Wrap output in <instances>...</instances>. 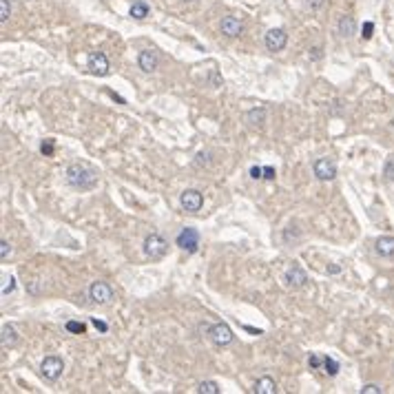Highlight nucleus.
<instances>
[{
    "mask_svg": "<svg viewBox=\"0 0 394 394\" xmlns=\"http://www.w3.org/2000/svg\"><path fill=\"white\" fill-rule=\"evenodd\" d=\"M323 3H326V0H308V5H310L312 9H319V7H323Z\"/></svg>",
    "mask_w": 394,
    "mask_h": 394,
    "instance_id": "473e14b6",
    "label": "nucleus"
},
{
    "mask_svg": "<svg viewBox=\"0 0 394 394\" xmlns=\"http://www.w3.org/2000/svg\"><path fill=\"white\" fill-rule=\"evenodd\" d=\"M354 18L352 16H341V20H339V34L343 36V38H350V36H354Z\"/></svg>",
    "mask_w": 394,
    "mask_h": 394,
    "instance_id": "f3484780",
    "label": "nucleus"
},
{
    "mask_svg": "<svg viewBox=\"0 0 394 394\" xmlns=\"http://www.w3.org/2000/svg\"><path fill=\"white\" fill-rule=\"evenodd\" d=\"M209 334H211V339H213V343L215 345H228L233 341V330L228 328V323H213V326L209 328Z\"/></svg>",
    "mask_w": 394,
    "mask_h": 394,
    "instance_id": "423d86ee",
    "label": "nucleus"
},
{
    "mask_svg": "<svg viewBox=\"0 0 394 394\" xmlns=\"http://www.w3.org/2000/svg\"><path fill=\"white\" fill-rule=\"evenodd\" d=\"M87 67L89 71L93 73V76H106L109 73V60H106V56L102 51H91L89 53V60H87Z\"/></svg>",
    "mask_w": 394,
    "mask_h": 394,
    "instance_id": "0eeeda50",
    "label": "nucleus"
},
{
    "mask_svg": "<svg viewBox=\"0 0 394 394\" xmlns=\"http://www.w3.org/2000/svg\"><path fill=\"white\" fill-rule=\"evenodd\" d=\"M93 326L100 330V332H106V330H109V326H106L104 321H100V319H93Z\"/></svg>",
    "mask_w": 394,
    "mask_h": 394,
    "instance_id": "2f4dec72",
    "label": "nucleus"
},
{
    "mask_svg": "<svg viewBox=\"0 0 394 394\" xmlns=\"http://www.w3.org/2000/svg\"><path fill=\"white\" fill-rule=\"evenodd\" d=\"M339 361H334L332 356H323V370H326V374H330V376H337L339 374Z\"/></svg>",
    "mask_w": 394,
    "mask_h": 394,
    "instance_id": "6ab92c4d",
    "label": "nucleus"
},
{
    "mask_svg": "<svg viewBox=\"0 0 394 394\" xmlns=\"http://www.w3.org/2000/svg\"><path fill=\"white\" fill-rule=\"evenodd\" d=\"M264 118H266V111H264V109H253V111L248 113L250 124H255V126H262V124H264Z\"/></svg>",
    "mask_w": 394,
    "mask_h": 394,
    "instance_id": "412c9836",
    "label": "nucleus"
},
{
    "mask_svg": "<svg viewBox=\"0 0 394 394\" xmlns=\"http://www.w3.org/2000/svg\"><path fill=\"white\" fill-rule=\"evenodd\" d=\"M374 250L381 255V257H392L394 255V237L383 235L374 242Z\"/></svg>",
    "mask_w": 394,
    "mask_h": 394,
    "instance_id": "ddd939ff",
    "label": "nucleus"
},
{
    "mask_svg": "<svg viewBox=\"0 0 394 394\" xmlns=\"http://www.w3.org/2000/svg\"><path fill=\"white\" fill-rule=\"evenodd\" d=\"M286 42H288V34L284 29H270L266 34V47H268V51H281L286 47Z\"/></svg>",
    "mask_w": 394,
    "mask_h": 394,
    "instance_id": "9d476101",
    "label": "nucleus"
},
{
    "mask_svg": "<svg viewBox=\"0 0 394 394\" xmlns=\"http://www.w3.org/2000/svg\"><path fill=\"white\" fill-rule=\"evenodd\" d=\"M255 392L257 394H275L277 392V385L270 376H262L257 383H255Z\"/></svg>",
    "mask_w": 394,
    "mask_h": 394,
    "instance_id": "dca6fc26",
    "label": "nucleus"
},
{
    "mask_svg": "<svg viewBox=\"0 0 394 394\" xmlns=\"http://www.w3.org/2000/svg\"><path fill=\"white\" fill-rule=\"evenodd\" d=\"M179 204H182V209H184V211H188V213H197V211L202 209V204H204V197H202L200 190H195V188H186L184 193H182V197H179Z\"/></svg>",
    "mask_w": 394,
    "mask_h": 394,
    "instance_id": "6e6552de",
    "label": "nucleus"
},
{
    "mask_svg": "<svg viewBox=\"0 0 394 394\" xmlns=\"http://www.w3.org/2000/svg\"><path fill=\"white\" fill-rule=\"evenodd\" d=\"M67 182L78 190H91L98 184V171L87 162H76L67 168Z\"/></svg>",
    "mask_w": 394,
    "mask_h": 394,
    "instance_id": "f257e3e1",
    "label": "nucleus"
},
{
    "mask_svg": "<svg viewBox=\"0 0 394 394\" xmlns=\"http://www.w3.org/2000/svg\"><path fill=\"white\" fill-rule=\"evenodd\" d=\"M0 341H3V348H12L18 341V332L12 323H5L3 326V334H0Z\"/></svg>",
    "mask_w": 394,
    "mask_h": 394,
    "instance_id": "2eb2a0df",
    "label": "nucleus"
},
{
    "mask_svg": "<svg viewBox=\"0 0 394 394\" xmlns=\"http://www.w3.org/2000/svg\"><path fill=\"white\" fill-rule=\"evenodd\" d=\"M62 370H65V363H62L60 356H47V359L42 361V365H40L42 376L49 379V381H56L58 376L62 374Z\"/></svg>",
    "mask_w": 394,
    "mask_h": 394,
    "instance_id": "20e7f679",
    "label": "nucleus"
},
{
    "mask_svg": "<svg viewBox=\"0 0 394 394\" xmlns=\"http://www.w3.org/2000/svg\"><path fill=\"white\" fill-rule=\"evenodd\" d=\"M168 250V244L166 239L162 235H157V233H151L146 239H144V255L151 259H162L164 255H166Z\"/></svg>",
    "mask_w": 394,
    "mask_h": 394,
    "instance_id": "f03ea898",
    "label": "nucleus"
},
{
    "mask_svg": "<svg viewBox=\"0 0 394 394\" xmlns=\"http://www.w3.org/2000/svg\"><path fill=\"white\" fill-rule=\"evenodd\" d=\"M9 255H12V246H9L7 239H3V242H0V257H3V262L9 257Z\"/></svg>",
    "mask_w": 394,
    "mask_h": 394,
    "instance_id": "a878e982",
    "label": "nucleus"
},
{
    "mask_svg": "<svg viewBox=\"0 0 394 394\" xmlns=\"http://www.w3.org/2000/svg\"><path fill=\"white\" fill-rule=\"evenodd\" d=\"M67 330L73 334H84L87 332V326L82 321H67Z\"/></svg>",
    "mask_w": 394,
    "mask_h": 394,
    "instance_id": "5701e85b",
    "label": "nucleus"
},
{
    "mask_svg": "<svg viewBox=\"0 0 394 394\" xmlns=\"http://www.w3.org/2000/svg\"><path fill=\"white\" fill-rule=\"evenodd\" d=\"M312 171H315L317 179H321V182H328V179L337 177V166H334V162H332V159H328V157L317 159L315 166H312Z\"/></svg>",
    "mask_w": 394,
    "mask_h": 394,
    "instance_id": "1a4fd4ad",
    "label": "nucleus"
},
{
    "mask_svg": "<svg viewBox=\"0 0 394 394\" xmlns=\"http://www.w3.org/2000/svg\"><path fill=\"white\" fill-rule=\"evenodd\" d=\"M137 62H140V69H142V71H146V73H151V71H155V69H157V56H155V53H153L151 49L142 51L140 58H137Z\"/></svg>",
    "mask_w": 394,
    "mask_h": 394,
    "instance_id": "4468645a",
    "label": "nucleus"
},
{
    "mask_svg": "<svg viewBox=\"0 0 394 394\" xmlns=\"http://www.w3.org/2000/svg\"><path fill=\"white\" fill-rule=\"evenodd\" d=\"M131 16L135 20H144L146 16H148V5L142 3V0H135V3L131 5Z\"/></svg>",
    "mask_w": 394,
    "mask_h": 394,
    "instance_id": "a211bd4d",
    "label": "nucleus"
},
{
    "mask_svg": "<svg viewBox=\"0 0 394 394\" xmlns=\"http://www.w3.org/2000/svg\"><path fill=\"white\" fill-rule=\"evenodd\" d=\"M197 392L200 394H220V385L215 381H202L197 385Z\"/></svg>",
    "mask_w": 394,
    "mask_h": 394,
    "instance_id": "aec40b11",
    "label": "nucleus"
},
{
    "mask_svg": "<svg viewBox=\"0 0 394 394\" xmlns=\"http://www.w3.org/2000/svg\"><path fill=\"white\" fill-rule=\"evenodd\" d=\"M14 288H16V279L12 275H3V295L7 297L9 292H14Z\"/></svg>",
    "mask_w": 394,
    "mask_h": 394,
    "instance_id": "4be33fe9",
    "label": "nucleus"
},
{
    "mask_svg": "<svg viewBox=\"0 0 394 394\" xmlns=\"http://www.w3.org/2000/svg\"><path fill=\"white\" fill-rule=\"evenodd\" d=\"M53 148H56V140H53V137H47V140L40 144L42 155H53Z\"/></svg>",
    "mask_w": 394,
    "mask_h": 394,
    "instance_id": "b1692460",
    "label": "nucleus"
},
{
    "mask_svg": "<svg viewBox=\"0 0 394 394\" xmlns=\"http://www.w3.org/2000/svg\"><path fill=\"white\" fill-rule=\"evenodd\" d=\"M286 284L290 286V288H301L303 284L308 281V275H306V270L301 268V266H297V264H292L288 270H286Z\"/></svg>",
    "mask_w": 394,
    "mask_h": 394,
    "instance_id": "9b49d317",
    "label": "nucleus"
},
{
    "mask_svg": "<svg viewBox=\"0 0 394 394\" xmlns=\"http://www.w3.org/2000/svg\"><path fill=\"white\" fill-rule=\"evenodd\" d=\"M308 363H310V368H315V370H319L323 365V356H319V354H310V359H308Z\"/></svg>",
    "mask_w": 394,
    "mask_h": 394,
    "instance_id": "cd10ccee",
    "label": "nucleus"
},
{
    "mask_svg": "<svg viewBox=\"0 0 394 394\" xmlns=\"http://www.w3.org/2000/svg\"><path fill=\"white\" fill-rule=\"evenodd\" d=\"M372 34H374V23H370V20H368V23H363V34H361V36H363V40H370Z\"/></svg>",
    "mask_w": 394,
    "mask_h": 394,
    "instance_id": "bb28decb",
    "label": "nucleus"
},
{
    "mask_svg": "<svg viewBox=\"0 0 394 394\" xmlns=\"http://www.w3.org/2000/svg\"><path fill=\"white\" fill-rule=\"evenodd\" d=\"M9 14H12V5H9V0H0V23H7Z\"/></svg>",
    "mask_w": 394,
    "mask_h": 394,
    "instance_id": "393cba45",
    "label": "nucleus"
},
{
    "mask_svg": "<svg viewBox=\"0 0 394 394\" xmlns=\"http://www.w3.org/2000/svg\"><path fill=\"white\" fill-rule=\"evenodd\" d=\"M177 246L186 250V253H197V248H200V233L195 228H184L177 235Z\"/></svg>",
    "mask_w": 394,
    "mask_h": 394,
    "instance_id": "39448f33",
    "label": "nucleus"
},
{
    "mask_svg": "<svg viewBox=\"0 0 394 394\" xmlns=\"http://www.w3.org/2000/svg\"><path fill=\"white\" fill-rule=\"evenodd\" d=\"M244 31V25L242 20H237L235 16H226V18H222V34L228 36V38H235Z\"/></svg>",
    "mask_w": 394,
    "mask_h": 394,
    "instance_id": "f8f14e48",
    "label": "nucleus"
},
{
    "mask_svg": "<svg viewBox=\"0 0 394 394\" xmlns=\"http://www.w3.org/2000/svg\"><path fill=\"white\" fill-rule=\"evenodd\" d=\"M392 129H394V120H392Z\"/></svg>",
    "mask_w": 394,
    "mask_h": 394,
    "instance_id": "72a5a7b5",
    "label": "nucleus"
},
{
    "mask_svg": "<svg viewBox=\"0 0 394 394\" xmlns=\"http://www.w3.org/2000/svg\"><path fill=\"white\" fill-rule=\"evenodd\" d=\"M264 179H275V168L273 166H264Z\"/></svg>",
    "mask_w": 394,
    "mask_h": 394,
    "instance_id": "7c9ffc66",
    "label": "nucleus"
},
{
    "mask_svg": "<svg viewBox=\"0 0 394 394\" xmlns=\"http://www.w3.org/2000/svg\"><path fill=\"white\" fill-rule=\"evenodd\" d=\"M361 394H381V387L374 385V383H368V385L361 387Z\"/></svg>",
    "mask_w": 394,
    "mask_h": 394,
    "instance_id": "c85d7f7f",
    "label": "nucleus"
},
{
    "mask_svg": "<svg viewBox=\"0 0 394 394\" xmlns=\"http://www.w3.org/2000/svg\"><path fill=\"white\" fill-rule=\"evenodd\" d=\"M89 297H91L93 303H98V306H104V303H109L115 297V290L111 288L106 281H93L91 288H89Z\"/></svg>",
    "mask_w": 394,
    "mask_h": 394,
    "instance_id": "7ed1b4c3",
    "label": "nucleus"
},
{
    "mask_svg": "<svg viewBox=\"0 0 394 394\" xmlns=\"http://www.w3.org/2000/svg\"><path fill=\"white\" fill-rule=\"evenodd\" d=\"M250 177H253V179H262L264 177V168L262 166H253V168H250Z\"/></svg>",
    "mask_w": 394,
    "mask_h": 394,
    "instance_id": "c756f323",
    "label": "nucleus"
}]
</instances>
